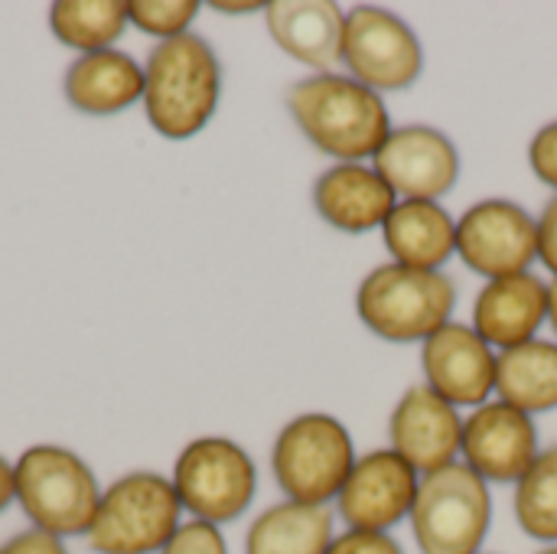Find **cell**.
<instances>
[{
	"instance_id": "cell-1",
	"label": "cell",
	"mask_w": 557,
	"mask_h": 554,
	"mask_svg": "<svg viewBox=\"0 0 557 554\" xmlns=\"http://www.w3.org/2000/svg\"><path fill=\"white\" fill-rule=\"evenodd\" d=\"M284 104L300 134L333 163H372L395 127L385 95L346 72H313L294 82Z\"/></svg>"
},
{
	"instance_id": "cell-2",
	"label": "cell",
	"mask_w": 557,
	"mask_h": 554,
	"mask_svg": "<svg viewBox=\"0 0 557 554\" xmlns=\"http://www.w3.org/2000/svg\"><path fill=\"white\" fill-rule=\"evenodd\" d=\"M222 62L199 33L153 42L144 62V111L166 140L196 137L219 111Z\"/></svg>"
},
{
	"instance_id": "cell-3",
	"label": "cell",
	"mask_w": 557,
	"mask_h": 554,
	"mask_svg": "<svg viewBox=\"0 0 557 554\" xmlns=\"http://www.w3.org/2000/svg\"><path fill=\"white\" fill-rule=\"evenodd\" d=\"M457 284L444 271H418L405 264L372 268L356 291L362 327L385 343H424L454 320Z\"/></svg>"
},
{
	"instance_id": "cell-4",
	"label": "cell",
	"mask_w": 557,
	"mask_h": 554,
	"mask_svg": "<svg viewBox=\"0 0 557 554\" xmlns=\"http://www.w3.org/2000/svg\"><path fill=\"white\" fill-rule=\"evenodd\" d=\"M13 480L16 503L33 529L62 542L88 535L104 490L75 451L59 444H33L16 457Z\"/></svg>"
},
{
	"instance_id": "cell-5",
	"label": "cell",
	"mask_w": 557,
	"mask_h": 554,
	"mask_svg": "<svg viewBox=\"0 0 557 554\" xmlns=\"http://www.w3.org/2000/svg\"><path fill=\"white\" fill-rule=\"evenodd\" d=\"M359 460L349 428L323 411L290 418L271 447V473L284 500L333 506Z\"/></svg>"
},
{
	"instance_id": "cell-6",
	"label": "cell",
	"mask_w": 557,
	"mask_h": 554,
	"mask_svg": "<svg viewBox=\"0 0 557 554\" xmlns=\"http://www.w3.org/2000/svg\"><path fill=\"white\" fill-rule=\"evenodd\" d=\"M183 526V503L173 480L153 470H134L104 487L88 549L95 554H160Z\"/></svg>"
},
{
	"instance_id": "cell-7",
	"label": "cell",
	"mask_w": 557,
	"mask_h": 554,
	"mask_svg": "<svg viewBox=\"0 0 557 554\" xmlns=\"http://www.w3.org/2000/svg\"><path fill=\"white\" fill-rule=\"evenodd\" d=\"M408 526L421 554H480L493 529V490L457 460L421 477Z\"/></svg>"
},
{
	"instance_id": "cell-8",
	"label": "cell",
	"mask_w": 557,
	"mask_h": 554,
	"mask_svg": "<svg viewBox=\"0 0 557 554\" xmlns=\"http://www.w3.org/2000/svg\"><path fill=\"white\" fill-rule=\"evenodd\" d=\"M170 480L183 513L219 529L238 522L258 496V467L251 454L222 434L189 441L180 451Z\"/></svg>"
},
{
	"instance_id": "cell-9",
	"label": "cell",
	"mask_w": 557,
	"mask_h": 554,
	"mask_svg": "<svg viewBox=\"0 0 557 554\" xmlns=\"http://www.w3.org/2000/svg\"><path fill=\"white\" fill-rule=\"evenodd\" d=\"M343 69L379 95L405 91L424 72V46L408 20L385 7L362 3L346 10Z\"/></svg>"
},
{
	"instance_id": "cell-10",
	"label": "cell",
	"mask_w": 557,
	"mask_h": 554,
	"mask_svg": "<svg viewBox=\"0 0 557 554\" xmlns=\"http://www.w3.org/2000/svg\"><path fill=\"white\" fill-rule=\"evenodd\" d=\"M457 258L486 281L532 271L539 261V222L516 199H480L457 216Z\"/></svg>"
},
{
	"instance_id": "cell-11",
	"label": "cell",
	"mask_w": 557,
	"mask_h": 554,
	"mask_svg": "<svg viewBox=\"0 0 557 554\" xmlns=\"http://www.w3.org/2000/svg\"><path fill=\"white\" fill-rule=\"evenodd\" d=\"M539 424L516 405L493 398L463 418L460 464H467L490 487H516L539 460Z\"/></svg>"
},
{
	"instance_id": "cell-12",
	"label": "cell",
	"mask_w": 557,
	"mask_h": 554,
	"mask_svg": "<svg viewBox=\"0 0 557 554\" xmlns=\"http://www.w3.org/2000/svg\"><path fill=\"white\" fill-rule=\"evenodd\" d=\"M421 473L401 460L392 447L359 454L349 480L336 496V516L346 529L362 532H392L408 522L418 500Z\"/></svg>"
},
{
	"instance_id": "cell-13",
	"label": "cell",
	"mask_w": 557,
	"mask_h": 554,
	"mask_svg": "<svg viewBox=\"0 0 557 554\" xmlns=\"http://www.w3.org/2000/svg\"><path fill=\"white\" fill-rule=\"evenodd\" d=\"M372 167L398 199L441 202L460 180V150L441 127L414 121L392 127Z\"/></svg>"
},
{
	"instance_id": "cell-14",
	"label": "cell",
	"mask_w": 557,
	"mask_h": 554,
	"mask_svg": "<svg viewBox=\"0 0 557 554\" xmlns=\"http://www.w3.org/2000/svg\"><path fill=\"white\" fill-rule=\"evenodd\" d=\"M496 362L499 353L460 320H450L421 343L424 385L454 408H480L496 398Z\"/></svg>"
},
{
	"instance_id": "cell-15",
	"label": "cell",
	"mask_w": 557,
	"mask_h": 554,
	"mask_svg": "<svg viewBox=\"0 0 557 554\" xmlns=\"http://www.w3.org/2000/svg\"><path fill=\"white\" fill-rule=\"evenodd\" d=\"M463 415L424 382L411 385L392 408L388 447L408 460L421 477L460 460Z\"/></svg>"
},
{
	"instance_id": "cell-16",
	"label": "cell",
	"mask_w": 557,
	"mask_h": 554,
	"mask_svg": "<svg viewBox=\"0 0 557 554\" xmlns=\"http://www.w3.org/2000/svg\"><path fill=\"white\" fill-rule=\"evenodd\" d=\"M317 216L343 235L382 232L398 196L372 163H333L313 183Z\"/></svg>"
},
{
	"instance_id": "cell-17",
	"label": "cell",
	"mask_w": 557,
	"mask_h": 554,
	"mask_svg": "<svg viewBox=\"0 0 557 554\" xmlns=\"http://www.w3.org/2000/svg\"><path fill=\"white\" fill-rule=\"evenodd\" d=\"M548 323V281L535 271L486 281L473 300V330L496 349H516L539 340Z\"/></svg>"
},
{
	"instance_id": "cell-18",
	"label": "cell",
	"mask_w": 557,
	"mask_h": 554,
	"mask_svg": "<svg viewBox=\"0 0 557 554\" xmlns=\"http://www.w3.org/2000/svg\"><path fill=\"white\" fill-rule=\"evenodd\" d=\"M264 23L277 49L310 65L313 72H336L343 65L346 10L333 0H271Z\"/></svg>"
},
{
	"instance_id": "cell-19",
	"label": "cell",
	"mask_w": 557,
	"mask_h": 554,
	"mask_svg": "<svg viewBox=\"0 0 557 554\" xmlns=\"http://www.w3.org/2000/svg\"><path fill=\"white\" fill-rule=\"evenodd\" d=\"M65 101L88 118H111L144 101V65L124 49L85 52L65 69Z\"/></svg>"
},
{
	"instance_id": "cell-20",
	"label": "cell",
	"mask_w": 557,
	"mask_h": 554,
	"mask_svg": "<svg viewBox=\"0 0 557 554\" xmlns=\"http://www.w3.org/2000/svg\"><path fill=\"white\" fill-rule=\"evenodd\" d=\"M382 242L395 264L444 271V264L457 255V219L444 202L398 199L382 225Z\"/></svg>"
},
{
	"instance_id": "cell-21",
	"label": "cell",
	"mask_w": 557,
	"mask_h": 554,
	"mask_svg": "<svg viewBox=\"0 0 557 554\" xmlns=\"http://www.w3.org/2000/svg\"><path fill=\"white\" fill-rule=\"evenodd\" d=\"M336 539V513L281 500L255 516L245 532V554H326Z\"/></svg>"
},
{
	"instance_id": "cell-22",
	"label": "cell",
	"mask_w": 557,
	"mask_h": 554,
	"mask_svg": "<svg viewBox=\"0 0 557 554\" xmlns=\"http://www.w3.org/2000/svg\"><path fill=\"white\" fill-rule=\"evenodd\" d=\"M496 398L516 405L525 415H545L557 408V340H532L499 353Z\"/></svg>"
},
{
	"instance_id": "cell-23",
	"label": "cell",
	"mask_w": 557,
	"mask_h": 554,
	"mask_svg": "<svg viewBox=\"0 0 557 554\" xmlns=\"http://www.w3.org/2000/svg\"><path fill=\"white\" fill-rule=\"evenodd\" d=\"M52 36L85 52L114 49V42L127 29V3L124 0H55L49 7Z\"/></svg>"
},
{
	"instance_id": "cell-24",
	"label": "cell",
	"mask_w": 557,
	"mask_h": 554,
	"mask_svg": "<svg viewBox=\"0 0 557 554\" xmlns=\"http://www.w3.org/2000/svg\"><path fill=\"white\" fill-rule=\"evenodd\" d=\"M512 490L519 529L542 545H557V447L542 451L532 470Z\"/></svg>"
},
{
	"instance_id": "cell-25",
	"label": "cell",
	"mask_w": 557,
	"mask_h": 554,
	"mask_svg": "<svg viewBox=\"0 0 557 554\" xmlns=\"http://www.w3.org/2000/svg\"><path fill=\"white\" fill-rule=\"evenodd\" d=\"M199 0H131L127 3V23H134L140 33L153 36L157 42L176 39L183 33H193V20L199 16Z\"/></svg>"
},
{
	"instance_id": "cell-26",
	"label": "cell",
	"mask_w": 557,
	"mask_h": 554,
	"mask_svg": "<svg viewBox=\"0 0 557 554\" xmlns=\"http://www.w3.org/2000/svg\"><path fill=\"white\" fill-rule=\"evenodd\" d=\"M160 554H228V542L219 526L189 519L176 529V535Z\"/></svg>"
},
{
	"instance_id": "cell-27",
	"label": "cell",
	"mask_w": 557,
	"mask_h": 554,
	"mask_svg": "<svg viewBox=\"0 0 557 554\" xmlns=\"http://www.w3.org/2000/svg\"><path fill=\"white\" fill-rule=\"evenodd\" d=\"M529 167L557 196V121L542 124L529 140Z\"/></svg>"
},
{
	"instance_id": "cell-28",
	"label": "cell",
	"mask_w": 557,
	"mask_h": 554,
	"mask_svg": "<svg viewBox=\"0 0 557 554\" xmlns=\"http://www.w3.org/2000/svg\"><path fill=\"white\" fill-rule=\"evenodd\" d=\"M326 554H405L401 542L392 532H362V529H346L339 532Z\"/></svg>"
},
{
	"instance_id": "cell-29",
	"label": "cell",
	"mask_w": 557,
	"mask_h": 554,
	"mask_svg": "<svg viewBox=\"0 0 557 554\" xmlns=\"http://www.w3.org/2000/svg\"><path fill=\"white\" fill-rule=\"evenodd\" d=\"M0 554H69L65 542L49 535V532H39V529H23L16 535H10L3 545H0Z\"/></svg>"
},
{
	"instance_id": "cell-30",
	"label": "cell",
	"mask_w": 557,
	"mask_h": 554,
	"mask_svg": "<svg viewBox=\"0 0 557 554\" xmlns=\"http://www.w3.org/2000/svg\"><path fill=\"white\" fill-rule=\"evenodd\" d=\"M535 222H539V261L557 281V196L545 202V209L535 216Z\"/></svg>"
},
{
	"instance_id": "cell-31",
	"label": "cell",
	"mask_w": 557,
	"mask_h": 554,
	"mask_svg": "<svg viewBox=\"0 0 557 554\" xmlns=\"http://www.w3.org/2000/svg\"><path fill=\"white\" fill-rule=\"evenodd\" d=\"M215 13H225V16H251V13H264V7L268 3H261V0H212L209 3Z\"/></svg>"
},
{
	"instance_id": "cell-32",
	"label": "cell",
	"mask_w": 557,
	"mask_h": 554,
	"mask_svg": "<svg viewBox=\"0 0 557 554\" xmlns=\"http://www.w3.org/2000/svg\"><path fill=\"white\" fill-rule=\"evenodd\" d=\"M16 503V480H13V464L0 454V516Z\"/></svg>"
},
{
	"instance_id": "cell-33",
	"label": "cell",
	"mask_w": 557,
	"mask_h": 554,
	"mask_svg": "<svg viewBox=\"0 0 557 554\" xmlns=\"http://www.w3.org/2000/svg\"><path fill=\"white\" fill-rule=\"evenodd\" d=\"M548 327L557 336V281H548Z\"/></svg>"
},
{
	"instance_id": "cell-34",
	"label": "cell",
	"mask_w": 557,
	"mask_h": 554,
	"mask_svg": "<svg viewBox=\"0 0 557 554\" xmlns=\"http://www.w3.org/2000/svg\"><path fill=\"white\" fill-rule=\"evenodd\" d=\"M539 554H557V545H545Z\"/></svg>"
},
{
	"instance_id": "cell-35",
	"label": "cell",
	"mask_w": 557,
	"mask_h": 554,
	"mask_svg": "<svg viewBox=\"0 0 557 554\" xmlns=\"http://www.w3.org/2000/svg\"><path fill=\"white\" fill-rule=\"evenodd\" d=\"M480 554H486V552H480Z\"/></svg>"
}]
</instances>
